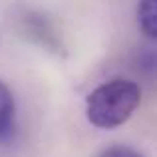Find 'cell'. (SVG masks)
<instances>
[{
  "instance_id": "6da1fadb",
  "label": "cell",
  "mask_w": 157,
  "mask_h": 157,
  "mask_svg": "<svg viewBox=\"0 0 157 157\" xmlns=\"http://www.w3.org/2000/svg\"><path fill=\"white\" fill-rule=\"evenodd\" d=\"M141 104V88L133 80L113 78L98 86L86 101V115L90 123L100 129L119 127L133 115Z\"/></svg>"
},
{
  "instance_id": "7a4b0ae2",
  "label": "cell",
  "mask_w": 157,
  "mask_h": 157,
  "mask_svg": "<svg viewBox=\"0 0 157 157\" xmlns=\"http://www.w3.org/2000/svg\"><path fill=\"white\" fill-rule=\"evenodd\" d=\"M14 115H16L14 96L8 90V86L0 82V139L8 137L14 131Z\"/></svg>"
},
{
  "instance_id": "3957f363",
  "label": "cell",
  "mask_w": 157,
  "mask_h": 157,
  "mask_svg": "<svg viewBox=\"0 0 157 157\" xmlns=\"http://www.w3.org/2000/svg\"><path fill=\"white\" fill-rule=\"evenodd\" d=\"M137 24L147 38L157 42V0H139Z\"/></svg>"
},
{
  "instance_id": "277c9868",
  "label": "cell",
  "mask_w": 157,
  "mask_h": 157,
  "mask_svg": "<svg viewBox=\"0 0 157 157\" xmlns=\"http://www.w3.org/2000/svg\"><path fill=\"white\" fill-rule=\"evenodd\" d=\"M100 157H143V155L127 145H111L101 151Z\"/></svg>"
}]
</instances>
